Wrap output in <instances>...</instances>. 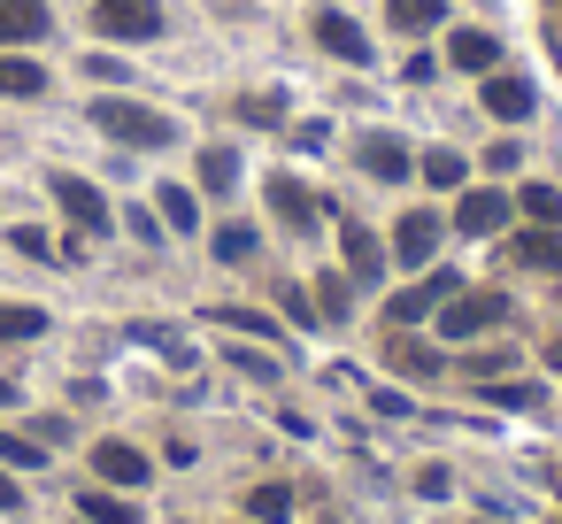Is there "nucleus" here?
<instances>
[{"instance_id":"obj_1","label":"nucleus","mask_w":562,"mask_h":524,"mask_svg":"<svg viewBox=\"0 0 562 524\" xmlns=\"http://www.w3.org/2000/svg\"><path fill=\"white\" fill-rule=\"evenodd\" d=\"M93 124H101L116 147H170V140H178V124L155 116V109H139V101H101Z\"/></svg>"},{"instance_id":"obj_2","label":"nucleus","mask_w":562,"mask_h":524,"mask_svg":"<svg viewBox=\"0 0 562 524\" xmlns=\"http://www.w3.org/2000/svg\"><path fill=\"white\" fill-rule=\"evenodd\" d=\"M501 316H508V293H485V286H462V293L439 309L447 339H477V332H493Z\"/></svg>"},{"instance_id":"obj_3","label":"nucleus","mask_w":562,"mask_h":524,"mask_svg":"<svg viewBox=\"0 0 562 524\" xmlns=\"http://www.w3.org/2000/svg\"><path fill=\"white\" fill-rule=\"evenodd\" d=\"M93 24L109 40H155L162 32V0H93Z\"/></svg>"},{"instance_id":"obj_4","label":"nucleus","mask_w":562,"mask_h":524,"mask_svg":"<svg viewBox=\"0 0 562 524\" xmlns=\"http://www.w3.org/2000/svg\"><path fill=\"white\" fill-rule=\"evenodd\" d=\"M55 209H63L78 232H109V201H101L86 178H70V170H55Z\"/></svg>"},{"instance_id":"obj_5","label":"nucleus","mask_w":562,"mask_h":524,"mask_svg":"<svg viewBox=\"0 0 562 524\" xmlns=\"http://www.w3.org/2000/svg\"><path fill=\"white\" fill-rule=\"evenodd\" d=\"M462 293V278H424V286H408V293H393V309H385V324H416V316H431V309H447Z\"/></svg>"},{"instance_id":"obj_6","label":"nucleus","mask_w":562,"mask_h":524,"mask_svg":"<svg viewBox=\"0 0 562 524\" xmlns=\"http://www.w3.org/2000/svg\"><path fill=\"white\" fill-rule=\"evenodd\" d=\"M47 0H0V47H32V40H47Z\"/></svg>"},{"instance_id":"obj_7","label":"nucleus","mask_w":562,"mask_h":524,"mask_svg":"<svg viewBox=\"0 0 562 524\" xmlns=\"http://www.w3.org/2000/svg\"><path fill=\"white\" fill-rule=\"evenodd\" d=\"M355 155H362V170H370V178H385V186L416 170V155H408L393 132H362V147H355Z\"/></svg>"},{"instance_id":"obj_8","label":"nucleus","mask_w":562,"mask_h":524,"mask_svg":"<svg viewBox=\"0 0 562 524\" xmlns=\"http://www.w3.org/2000/svg\"><path fill=\"white\" fill-rule=\"evenodd\" d=\"M316 40H324V55H339V63H370L362 24H355V16H339V9H324V16H316Z\"/></svg>"},{"instance_id":"obj_9","label":"nucleus","mask_w":562,"mask_h":524,"mask_svg":"<svg viewBox=\"0 0 562 524\" xmlns=\"http://www.w3.org/2000/svg\"><path fill=\"white\" fill-rule=\"evenodd\" d=\"M501 224H508V193H462V201H454V232L485 239V232H501Z\"/></svg>"},{"instance_id":"obj_10","label":"nucleus","mask_w":562,"mask_h":524,"mask_svg":"<svg viewBox=\"0 0 562 524\" xmlns=\"http://www.w3.org/2000/svg\"><path fill=\"white\" fill-rule=\"evenodd\" d=\"M431 247H439V216H424V209H416V216H401V224H393V263H408V270H416V263H431Z\"/></svg>"},{"instance_id":"obj_11","label":"nucleus","mask_w":562,"mask_h":524,"mask_svg":"<svg viewBox=\"0 0 562 524\" xmlns=\"http://www.w3.org/2000/svg\"><path fill=\"white\" fill-rule=\"evenodd\" d=\"M93 470H101L109 486H147V455L124 447V439H101V447H93Z\"/></svg>"},{"instance_id":"obj_12","label":"nucleus","mask_w":562,"mask_h":524,"mask_svg":"<svg viewBox=\"0 0 562 524\" xmlns=\"http://www.w3.org/2000/svg\"><path fill=\"white\" fill-rule=\"evenodd\" d=\"M385 363H393L401 378H439V355H431L424 339H408V332H393V324H385Z\"/></svg>"},{"instance_id":"obj_13","label":"nucleus","mask_w":562,"mask_h":524,"mask_svg":"<svg viewBox=\"0 0 562 524\" xmlns=\"http://www.w3.org/2000/svg\"><path fill=\"white\" fill-rule=\"evenodd\" d=\"M485 116L524 124V116H531V86H524V78H485Z\"/></svg>"},{"instance_id":"obj_14","label":"nucleus","mask_w":562,"mask_h":524,"mask_svg":"<svg viewBox=\"0 0 562 524\" xmlns=\"http://www.w3.org/2000/svg\"><path fill=\"white\" fill-rule=\"evenodd\" d=\"M516 270H562V232H554V224L516 232Z\"/></svg>"},{"instance_id":"obj_15","label":"nucleus","mask_w":562,"mask_h":524,"mask_svg":"<svg viewBox=\"0 0 562 524\" xmlns=\"http://www.w3.org/2000/svg\"><path fill=\"white\" fill-rule=\"evenodd\" d=\"M0 93H9V101H32V93H47V70H40L32 55H0Z\"/></svg>"},{"instance_id":"obj_16","label":"nucleus","mask_w":562,"mask_h":524,"mask_svg":"<svg viewBox=\"0 0 562 524\" xmlns=\"http://www.w3.org/2000/svg\"><path fill=\"white\" fill-rule=\"evenodd\" d=\"M270 209H278L293 232H308V224H316V201H308V186H293V178H270Z\"/></svg>"},{"instance_id":"obj_17","label":"nucleus","mask_w":562,"mask_h":524,"mask_svg":"<svg viewBox=\"0 0 562 524\" xmlns=\"http://www.w3.org/2000/svg\"><path fill=\"white\" fill-rule=\"evenodd\" d=\"M339 247H347V270H355L362 286H370V278L385 270V247H378V239H370L362 224H347V232H339Z\"/></svg>"},{"instance_id":"obj_18","label":"nucleus","mask_w":562,"mask_h":524,"mask_svg":"<svg viewBox=\"0 0 562 524\" xmlns=\"http://www.w3.org/2000/svg\"><path fill=\"white\" fill-rule=\"evenodd\" d=\"M493 55H501L493 32H454V40H447V63H454V70H493Z\"/></svg>"},{"instance_id":"obj_19","label":"nucleus","mask_w":562,"mask_h":524,"mask_svg":"<svg viewBox=\"0 0 562 524\" xmlns=\"http://www.w3.org/2000/svg\"><path fill=\"white\" fill-rule=\"evenodd\" d=\"M385 16H393V32H431L447 16V0H385Z\"/></svg>"},{"instance_id":"obj_20","label":"nucleus","mask_w":562,"mask_h":524,"mask_svg":"<svg viewBox=\"0 0 562 524\" xmlns=\"http://www.w3.org/2000/svg\"><path fill=\"white\" fill-rule=\"evenodd\" d=\"M47 332V309H24V301H0V339H40Z\"/></svg>"},{"instance_id":"obj_21","label":"nucleus","mask_w":562,"mask_h":524,"mask_svg":"<svg viewBox=\"0 0 562 524\" xmlns=\"http://www.w3.org/2000/svg\"><path fill=\"white\" fill-rule=\"evenodd\" d=\"M201 186H209V193H232V186H239V155H232V147H209V155H201Z\"/></svg>"},{"instance_id":"obj_22","label":"nucleus","mask_w":562,"mask_h":524,"mask_svg":"<svg viewBox=\"0 0 562 524\" xmlns=\"http://www.w3.org/2000/svg\"><path fill=\"white\" fill-rule=\"evenodd\" d=\"M416 170H424V186H439V193H454V186H462V155H454V147H431Z\"/></svg>"},{"instance_id":"obj_23","label":"nucleus","mask_w":562,"mask_h":524,"mask_svg":"<svg viewBox=\"0 0 562 524\" xmlns=\"http://www.w3.org/2000/svg\"><path fill=\"white\" fill-rule=\"evenodd\" d=\"M78 509L93 516V524H147L132 501H116V493H78Z\"/></svg>"},{"instance_id":"obj_24","label":"nucleus","mask_w":562,"mask_h":524,"mask_svg":"<svg viewBox=\"0 0 562 524\" xmlns=\"http://www.w3.org/2000/svg\"><path fill=\"white\" fill-rule=\"evenodd\" d=\"M516 209H524L531 224H554V216H562V193H554V186H524V193H516Z\"/></svg>"},{"instance_id":"obj_25","label":"nucleus","mask_w":562,"mask_h":524,"mask_svg":"<svg viewBox=\"0 0 562 524\" xmlns=\"http://www.w3.org/2000/svg\"><path fill=\"white\" fill-rule=\"evenodd\" d=\"M247 509H255V524H285L293 493H285V486H255V493H247Z\"/></svg>"},{"instance_id":"obj_26","label":"nucleus","mask_w":562,"mask_h":524,"mask_svg":"<svg viewBox=\"0 0 562 524\" xmlns=\"http://www.w3.org/2000/svg\"><path fill=\"white\" fill-rule=\"evenodd\" d=\"M162 224H178V232H193V224H201V209H193V193H186V186H162Z\"/></svg>"},{"instance_id":"obj_27","label":"nucleus","mask_w":562,"mask_h":524,"mask_svg":"<svg viewBox=\"0 0 562 524\" xmlns=\"http://www.w3.org/2000/svg\"><path fill=\"white\" fill-rule=\"evenodd\" d=\"M216 255H224V263H247V255H255V232H247V224H224V232H216Z\"/></svg>"},{"instance_id":"obj_28","label":"nucleus","mask_w":562,"mask_h":524,"mask_svg":"<svg viewBox=\"0 0 562 524\" xmlns=\"http://www.w3.org/2000/svg\"><path fill=\"white\" fill-rule=\"evenodd\" d=\"M0 462H24V470H32V462H40V439H24V432H0Z\"/></svg>"},{"instance_id":"obj_29","label":"nucleus","mask_w":562,"mask_h":524,"mask_svg":"<svg viewBox=\"0 0 562 524\" xmlns=\"http://www.w3.org/2000/svg\"><path fill=\"white\" fill-rule=\"evenodd\" d=\"M316 293H324V301H316V316H331V324H339V316H347V309H355V301H347V286H339V278H324V286H316Z\"/></svg>"},{"instance_id":"obj_30","label":"nucleus","mask_w":562,"mask_h":524,"mask_svg":"<svg viewBox=\"0 0 562 524\" xmlns=\"http://www.w3.org/2000/svg\"><path fill=\"white\" fill-rule=\"evenodd\" d=\"M216 324H232V332H270V316H255V309H216Z\"/></svg>"},{"instance_id":"obj_31","label":"nucleus","mask_w":562,"mask_h":524,"mask_svg":"<svg viewBox=\"0 0 562 524\" xmlns=\"http://www.w3.org/2000/svg\"><path fill=\"white\" fill-rule=\"evenodd\" d=\"M508 363H516V355H501V347H493V355H470V363H462V370H470V378H501V370H508Z\"/></svg>"},{"instance_id":"obj_32","label":"nucleus","mask_w":562,"mask_h":524,"mask_svg":"<svg viewBox=\"0 0 562 524\" xmlns=\"http://www.w3.org/2000/svg\"><path fill=\"white\" fill-rule=\"evenodd\" d=\"M16 501H24V486H16V478H0V509H16Z\"/></svg>"},{"instance_id":"obj_33","label":"nucleus","mask_w":562,"mask_h":524,"mask_svg":"<svg viewBox=\"0 0 562 524\" xmlns=\"http://www.w3.org/2000/svg\"><path fill=\"white\" fill-rule=\"evenodd\" d=\"M0 401H16V386H9V378H0Z\"/></svg>"}]
</instances>
